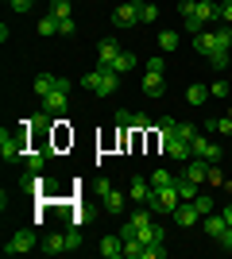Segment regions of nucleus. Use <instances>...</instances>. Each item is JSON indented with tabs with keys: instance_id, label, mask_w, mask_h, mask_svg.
<instances>
[{
	"instance_id": "f3484780",
	"label": "nucleus",
	"mask_w": 232,
	"mask_h": 259,
	"mask_svg": "<svg viewBox=\"0 0 232 259\" xmlns=\"http://www.w3.org/2000/svg\"><path fill=\"white\" fill-rule=\"evenodd\" d=\"M101 255L105 259H124V240L120 236H105L101 240Z\"/></svg>"
},
{
	"instance_id": "72a5a7b5",
	"label": "nucleus",
	"mask_w": 232,
	"mask_h": 259,
	"mask_svg": "<svg viewBox=\"0 0 232 259\" xmlns=\"http://www.w3.org/2000/svg\"><path fill=\"white\" fill-rule=\"evenodd\" d=\"M209 97H221V101H228V81H224V77L209 85Z\"/></svg>"
},
{
	"instance_id": "aec40b11",
	"label": "nucleus",
	"mask_w": 232,
	"mask_h": 259,
	"mask_svg": "<svg viewBox=\"0 0 232 259\" xmlns=\"http://www.w3.org/2000/svg\"><path fill=\"white\" fill-rule=\"evenodd\" d=\"M135 62H140V58H135L132 51H120V54H116V62H112L109 70H112V74H132V66H135Z\"/></svg>"
},
{
	"instance_id": "7ed1b4c3",
	"label": "nucleus",
	"mask_w": 232,
	"mask_h": 259,
	"mask_svg": "<svg viewBox=\"0 0 232 259\" xmlns=\"http://www.w3.org/2000/svg\"><path fill=\"white\" fill-rule=\"evenodd\" d=\"M81 85L89 89V93H97V97H112L116 89H120V74H112V70H89L85 77H81Z\"/></svg>"
},
{
	"instance_id": "f8f14e48",
	"label": "nucleus",
	"mask_w": 232,
	"mask_h": 259,
	"mask_svg": "<svg viewBox=\"0 0 232 259\" xmlns=\"http://www.w3.org/2000/svg\"><path fill=\"white\" fill-rule=\"evenodd\" d=\"M124 47L116 43V39H101L97 43V62H101V70H109L112 62H116V54H120Z\"/></svg>"
},
{
	"instance_id": "dca6fc26",
	"label": "nucleus",
	"mask_w": 232,
	"mask_h": 259,
	"mask_svg": "<svg viewBox=\"0 0 232 259\" xmlns=\"http://www.w3.org/2000/svg\"><path fill=\"white\" fill-rule=\"evenodd\" d=\"M174 190H178V197H182V201H194V197L201 194V186H198V182H190L186 174H178V178H174Z\"/></svg>"
},
{
	"instance_id": "0eeeda50",
	"label": "nucleus",
	"mask_w": 232,
	"mask_h": 259,
	"mask_svg": "<svg viewBox=\"0 0 232 259\" xmlns=\"http://www.w3.org/2000/svg\"><path fill=\"white\" fill-rule=\"evenodd\" d=\"M35 248H39V236H35L31 228L16 232V236H12L8 244H4V251H8V255H27V251H35Z\"/></svg>"
},
{
	"instance_id": "a211bd4d",
	"label": "nucleus",
	"mask_w": 232,
	"mask_h": 259,
	"mask_svg": "<svg viewBox=\"0 0 232 259\" xmlns=\"http://www.w3.org/2000/svg\"><path fill=\"white\" fill-rule=\"evenodd\" d=\"M101 201H105V209H109L112 217H120V213H124V205H128V197H124L120 190H109V194L101 197Z\"/></svg>"
},
{
	"instance_id": "f257e3e1",
	"label": "nucleus",
	"mask_w": 232,
	"mask_h": 259,
	"mask_svg": "<svg viewBox=\"0 0 232 259\" xmlns=\"http://www.w3.org/2000/svg\"><path fill=\"white\" fill-rule=\"evenodd\" d=\"M39 108H43V112H51V116L66 112V108H70V81H66V77H55V81H51V89H47V93H39Z\"/></svg>"
},
{
	"instance_id": "79ce46f5",
	"label": "nucleus",
	"mask_w": 232,
	"mask_h": 259,
	"mask_svg": "<svg viewBox=\"0 0 232 259\" xmlns=\"http://www.w3.org/2000/svg\"><path fill=\"white\" fill-rule=\"evenodd\" d=\"M147 70H151V74H163V54H159V58H147Z\"/></svg>"
},
{
	"instance_id": "ddd939ff",
	"label": "nucleus",
	"mask_w": 232,
	"mask_h": 259,
	"mask_svg": "<svg viewBox=\"0 0 232 259\" xmlns=\"http://www.w3.org/2000/svg\"><path fill=\"white\" fill-rule=\"evenodd\" d=\"M116 124H120V128H132V132H144V128H151V120L144 116V112H116Z\"/></svg>"
},
{
	"instance_id": "1a4fd4ad",
	"label": "nucleus",
	"mask_w": 232,
	"mask_h": 259,
	"mask_svg": "<svg viewBox=\"0 0 232 259\" xmlns=\"http://www.w3.org/2000/svg\"><path fill=\"white\" fill-rule=\"evenodd\" d=\"M190 147H194V155H198V159H205V162H221V155H224L221 147H217L213 140H205L201 132L194 136V143H190Z\"/></svg>"
},
{
	"instance_id": "bb28decb",
	"label": "nucleus",
	"mask_w": 232,
	"mask_h": 259,
	"mask_svg": "<svg viewBox=\"0 0 232 259\" xmlns=\"http://www.w3.org/2000/svg\"><path fill=\"white\" fill-rule=\"evenodd\" d=\"M174 136H178V140H186V143H194L198 128H194V124H182V120H174Z\"/></svg>"
},
{
	"instance_id": "a878e982",
	"label": "nucleus",
	"mask_w": 232,
	"mask_h": 259,
	"mask_svg": "<svg viewBox=\"0 0 232 259\" xmlns=\"http://www.w3.org/2000/svg\"><path fill=\"white\" fill-rule=\"evenodd\" d=\"M51 16H55L58 23H62V20H74V16H70V0H51Z\"/></svg>"
},
{
	"instance_id": "412c9836",
	"label": "nucleus",
	"mask_w": 232,
	"mask_h": 259,
	"mask_svg": "<svg viewBox=\"0 0 232 259\" xmlns=\"http://www.w3.org/2000/svg\"><path fill=\"white\" fill-rule=\"evenodd\" d=\"M205 101H209V85H198V81H194V85L186 89V105L198 108V105H205Z\"/></svg>"
},
{
	"instance_id": "c9c22d12",
	"label": "nucleus",
	"mask_w": 232,
	"mask_h": 259,
	"mask_svg": "<svg viewBox=\"0 0 232 259\" xmlns=\"http://www.w3.org/2000/svg\"><path fill=\"white\" fill-rule=\"evenodd\" d=\"M51 81H55V74H35V93H47Z\"/></svg>"
},
{
	"instance_id": "cd10ccee",
	"label": "nucleus",
	"mask_w": 232,
	"mask_h": 259,
	"mask_svg": "<svg viewBox=\"0 0 232 259\" xmlns=\"http://www.w3.org/2000/svg\"><path fill=\"white\" fill-rule=\"evenodd\" d=\"M47 159H51L47 151H27V170H43Z\"/></svg>"
},
{
	"instance_id": "6e6552de",
	"label": "nucleus",
	"mask_w": 232,
	"mask_h": 259,
	"mask_svg": "<svg viewBox=\"0 0 232 259\" xmlns=\"http://www.w3.org/2000/svg\"><path fill=\"white\" fill-rule=\"evenodd\" d=\"M112 23H116V27H135V23H140V0L116 4V12H112Z\"/></svg>"
},
{
	"instance_id": "6ab92c4d",
	"label": "nucleus",
	"mask_w": 232,
	"mask_h": 259,
	"mask_svg": "<svg viewBox=\"0 0 232 259\" xmlns=\"http://www.w3.org/2000/svg\"><path fill=\"white\" fill-rule=\"evenodd\" d=\"M205 132H213V136H228V140H232V116H213V120H205Z\"/></svg>"
},
{
	"instance_id": "a19ab883",
	"label": "nucleus",
	"mask_w": 232,
	"mask_h": 259,
	"mask_svg": "<svg viewBox=\"0 0 232 259\" xmlns=\"http://www.w3.org/2000/svg\"><path fill=\"white\" fill-rule=\"evenodd\" d=\"M74 31H77V27H74V20H62V23H58V35H66V39H70Z\"/></svg>"
},
{
	"instance_id": "393cba45",
	"label": "nucleus",
	"mask_w": 232,
	"mask_h": 259,
	"mask_svg": "<svg viewBox=\"0 0 232 259\" xmlns=\"http://www.w3.org/2000/svg\"><path fill=\"white\" fill-rule=\"evenodd\" d=\"M151 209H135V213H132V228H135V232H144V228H151L155 225V221H151Z\"/></svg>"
},
{
	"instance_id": "9b49d317",
	"label": "nucleus",
	"mask_w": 232,
	"mask_h": 259,
	"mask_svg": "<svg viewBox=\"0 0 232 259\" xmlns=\"http://www.w3.org/2000/svg\"><path fill=\"white\" fill-rule=\"evenodd\" d=\"M201 228H205V236L209 240H217V244H221L224 236H228V221H224V213H217V217H205V221H201Z\"/></svg>"
},
{
	"instance_id": "c85d7f7f",
	"label": "nucleus",
	"mask_w": 232,
	"mask_h": 259,
	"mask_svg": "<svg viewBox=\"0 0 232 259\" xmlns=\"http://www.w3.org/2000/svg\"><path fill=\"white\" fill-rule=\"evenodd\" d=\"M155 20H159V8L147 4V0H140V23H155Z\"/></svg>"
},
{
	"instance_id": "f03ea898",
	"label": "nucleus",
	"mask_w": 232,
	"mask_h": 259,
	"mask_svg": "<svg viewBox=\"0 0 232 259\" xmlns=\"http://www.w3.org/2000/svg\"><path fill=\"white\" fill-rule=\"evenodd\" d=\"M178 12H182V20H198L201 27H205V23H217L221 4H217V0H182Z\"/></svg>"
},
{
	"instance_id": "58836bf2",
	"label": "nucleus",
	"mask_w": 232,
	"mask_h": 259,
	"mask_svg": "<svg viewBox=\"0 0 232 259\" xmlns=\"http://www.w3.org/2000/svg\"><path fill=\"white\" fill-rule=\"evenodd\" d=\"M217 23L232 27V0H224V4H221V16H217Z\"/></svg>"
},
{
	"instance_id": "b1692460",
	"label": "nucleus",
	"mask_w": 232,
	"mask_h": 259,
	"mask_svg": "<svg viewBox=\"0 0 232 259\" xmlns=\"http://www.w3.org/2000/svg\"><path fill=\"white\" fill-rule=\"evenodd\" d=\"M178 43H182V35H178V31H159V51L170 54V51H178Z\"/></svg>"
},
{
	"instance_id": "39448f33",
	"label": "nucleus",
	"mask_w": 232,
	"mask_h": 259,
	"mask_svg": "<svg viewBox=\"0 0 232 259\" xmlns=\"http://www.w3.org/2000/svg\"><path fill=\"white\" fill-rule=\"evenodd\" d=\"M182 205L174 186H151V197H147V209L151 213H163V217H174V209Z\"/></svg>"
},
{
	"instance_id": "20e7f679",
	"label": "nucleus",
	"mask_w": 232,
	"mask_h": 259,
	"mask_svg": "<svg viewBox=\"0 0 232 259\" xmlns=\"http://www.w3.org/2000/svg\"><path fill=\"white\" fill-rule=\"evenodd\" d=\"M0 159L8 162V166H20V162H27V143H23L20 132H0Z\"/></svg>"
},
{
	"instance_id": "4468645a",
	"label": "nucleus",
	"mask_w": 232,
	"mask_h": 259,
	"mask_svg": "<svg viewBox=\"0 0 232 259\" xmlns=\"http://www.w3.org/2000/svg\"><path fill=\"white\" fill-rule=\"evenodd\" d=\"M194 221H201L198 205H194V201H182V205L174 209V225H178V228H190V225H194Z\"/></svg>"
},
{
	"instance_id": "ea45409f",
	"label": "nucleus",
	"mask_w": 232,
	"mask_h": 259,
	"mask_svg": "<svg viewBox=\"0 0 232 259\" xmlns=\"http://www.w3.org/2000/svg\"><path fill=\"white\" fill-rule=\"evenodd\" d=\"M8 4H12L16 12H31V8H35V0H8Z\"/></svg>"
},
{
	"instance_id": "473e14b6",
	"label": "nucleus",
	"mask_w": 232,
	"mask_h": 259,
	"mask_svg": "<svg viewBox=\"0 0 232 259\" xmlns=\"http://www.w3.org/2000/svg\"><path fill=\"white\" fill-rule=\"evenodd\" d=\"M39 35H58V20L55 16H43V20H39Z\"/></svg>"
},
{
	"instance_id": "7c9ffc66",
	"label": "nucleus",
	"mask_w": 232,
	"mask_h": 259,
	"mask_svg": "<svg viewBox=\"0 0 232 259\" xmlns=\"http://www.w3.org/2000/svg\"><path fill=\"white\" fill-rule=\"evenodd\" d=\"M174 178H178V174H170V170H155L151 174V186H174Z\"/></svg>"
},
{
	"instance_id": "2eb2a0df",
	"label": "nucleus",
	"mask_w": 232,
	"mask_h": 259,
	"mask_svg": "<svg viewBox=\"0 0 232 259\" xmlns=\"http://www.w3.org/2000/svg\"><path fill=\"white\" fill-rule=\"evenodd\" d=\"M163 89H166V77L147 70L144 74V97H163Z\"/></svg>"
},
{
	"instance_id": "423d86ee",
	"label": "nucleus",
	"mask_w": 232,
	"mask_h": 259,
	"mask_svg": "<svg viewBox=\"0 0 232 259\" xmlns=\"http://www.w3.org/2000/svg\"><path fill=\"white\" fill-rule=\"evenodd\" d=\"M77 244H81V232H77V228H66V232L47 236L43 244H39V251H43V255H62V251H74Z\"/></svg>"
},
{
	"instance_id": "c756f323",
	"label": "nucleus",
	"mask_w": 232,
	"mask_h": 259,
	"mask_svg": "<svg viewBox=\"0 0 232 259\" xmlns=\"http://www.w3.org/2000/svg\"><path fill=\"white\" fill-rule=\"evenodd\" d=\"M205 182H209V186H224V190H232V186L224 182V174H221V166H217V162H209V178H205Z\"/></svg>"
},
{
	"instance_id": "5701e85b",
	"label": "nucleus",
	"mask_w": 232,
	"mask_h": 259,
	"mask_svg": "<svg viewBox=\"0 0 232 259\" xmlns=\"http://www.w3.org/2000/svg\"><path fill=\"white\" fill-rule=\"evenodd\" d=\"M151 197V178H132V201H144Z\"/></svg>"
},
{
	"instance_id": "e433bc0d",
	"label": "nucleus",
	"mask_w": 232,
	"mask_h": 259,
	"mask_svg": "<svg viewBox=\"0 0 232 259\" xmlns=\"http://www.w3.org/2000/svg\"><path fill=\"white\" fill-rule=\"evenodd\" d=\"M224 221H228V236L221 240V248H224V251H232V205H224Z\"/></svg>"
},
{
	"instance_id": "4c0bfd02",
	"label": "nucleus",
	"mask_w": 232,
	"mask_h": 259,
	"mask_svg": "<svg viewBox=\"0 0 232 259\" xmlns=\"http://www.w3.org/2000/svg\"><path fill=\"white\" fill-rule=\"evenodd\" d=\"M209 66H213V70H224V66H228V51H217V54H209Z\"/></svg>"
},
{
	"instance_id": "2f4dec72",
	"label": "nucleus",
	"mask_w": 232,
	"mask_h": 259,
	"mask_svg": "<svg viewBox=\"0 0 232 259\" xmlns=\"http://www.w3.org/2000/svg\"><path fill=\"white\" fill-rule=\"evenodd\" d=\"M194 205H198L201 217H209V213H213V197H209V194H198V197H194Z\"/></svg>"
},
{
	"instance_id": "9d476101",
	"label": "nucleus",
	"mask_w": 232,
	"mask_h": 259,
	"mask_svg": "<svg viewBox=\"0 0 232 259\" xmlns=\"http://www.w3.org/2000/svg\"><path fill=\"white\" fill-rule=\"evenodd\" d=\"M159 143H163V151L170 155V159H178V162L194 159V147H190L186 140H178V136H166V140H159Z\"/></svg>"
},
{
	"instance_id": "4be33fe9",
	"label": "nucleus",
	"mask_w": 232,
	"mask_h": 259,
	"mask_svg": "<svg viewBox=\"0 0 232 259\" xmlns=\"http://www.w3.org/2000/svg\"><path fill=\"white\" fill-rule=\"evenodd\" d=\"M23 190H27V194H43V190H47V186H51V182H47V178H43V174H39V170H31V174H27V178H23Z\"/></svg>"
},
{
	"instance_id": "f704fd0d",
	"label": "nucleus",
	"mask_w": 232,
	"mask_h": 259,
	"mask_svg": "<svg viewBox=\"0 0 232 259\" xmlns=\"http://www.w3.org/2000/svg\"><path fill=\"white\" fill-rule=\"evenodd\" d=\"M166 255V244H147L144 248V259H163Z\"/></svg>"
},
{
	"instance_id": "37998d69",
	"label": "nucleus",
	"mask_w": 232,
	"mask_h": 259,
	"mask_svg": "<svg viewBox=\"0 0 232 259\" xmlns=\"http://www.w3.org/2000/svg\"><path fill=\"white\" fill-rule=\"evenodd\" d=\"M228 116H232V108H228Z\"/></svg>"
}]
</instances>
